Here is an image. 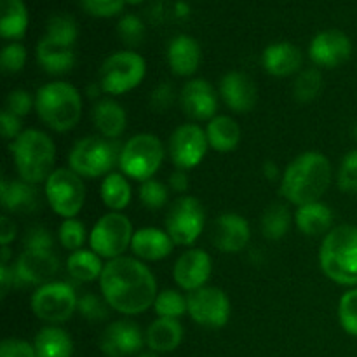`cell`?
<instances>
[{
    "mask_svg": "<svg viewBox=\"0 0 357 357\" xmlns=\"http://www.w3.org/2000/svg\"><path fill=\"white\" fill-rule=\"evenodd\" d=\"M100 288L108 305L126 316H136L155 303L157 281L136 258L121 257L105 264Z\"/></svg>",
    "mask_w": 357,
    "mask_h": 357,
    "instance_id": "cell-1",
    "label": "cell"
},
{
    "mask_svg": "<svg viewBox=\"0 0 357 357\" xmlns=\"http://www.w3.org/2000/svg\"><path fill=\"white\" fill-rule=\"evenodd\" d=\"M331 164L321 152H305L296 157L281 180V192L288 202L295 206L312 204L321 201L331 183Z\"/></svg>",
    "mask_w": 357,
    "mask_h": 357,
    "instance_id": "cell-2",
    "label": "cell"
},
{
    "mask_svg": "<svg viewBox=\"0 0 357 357\" xmlns=\"http://www.w3.org/2000/svg\"><path fill=\"white\" fill-rule=\"evenodd\" d=\"M328 279L342 286L357 284V227L338 225L328 232L319 251Z\"/></svg>",
    "mask_w": 357,
    "mask_h": 357,
    "instance_id": "cell-3",
    "label": "cell"
},
{
    "mask_svg": "<svg viewBox=\"0 0 357 357\" xmlns=\"http://www.w3.org/2000/svg\"><path fill=\"white\" fill-rule=\"evenodd\" d=\"M35 110L52 131L66 132L75 128L82 115V98L68 82H49L37 91Z\"/></svg>",
    "mask_w": 357,
    "mask_h": 357,
    "instance_id": "cell-4",
    "label": "cell"
},
{
    "mask_svg": "<svg viewBox=\"0 0 357 357\" xmlns=\"http://www.w3.org/2000/svg\"><path fill=\"white\" fill-rule=\"evenodd\" d=\"M10 150L21 180L31 185L47 181L56 160V146L45 132L38 129L23 131L14 139Z\"/></svg>",
    "mask_w": 357,
    "mask_h": 357,
    "instance_id": "cell-5",
    "label": "cell"
},
{
    "mask_svg": "<svg viewBox=\"0 0 357 357\" xmlns=\"http://www.w3.org/2000/svg\"><path fill=\"white\" fill-rule=\"evenodd\" d=\"M164 160V145L155 135H136L119 152V166L126 176L138 181L153 178Z\"/></svg>",
    "mask_w": 357,
    "mask_h": 357,
    "instance_id": "cell-6",
    "label": "cell"
},
{
    "mask_svg": "<svg viewBox=\"0 0 357 357\" xmlns=\"http://www.w3.org/2000/svg\"><path fill=\"white\" fill-rule=\"evenodd\" d=\"M146 63L138 52L119 51L108 56L100 70V86L107 94H124L142 84Z\"/></svg>",
    "mask_w": 357,
    "mask_h": 357,
    "instance_id": "cell-7",
    "label": "cell"
},
{
    "mask_svg": "<svg viewBox=\"0 0 357 357\" xmlns=\"http://www.w3.org/2000/svg\"><path fill=\"white\" fill-rule=\"evenodd\" d=\"M132 225L121 211H110L101 216L89 236L91 250L101 258L115 260L126 253L132 243Z\"/></svg>",
    "mask_w": 357,
    "mask_h": 357,
    "instance_id": "cell-8",
    "label": "cell"
},
{
    "mask_svg": "<svg viewBox=\"0 0 357 357\" xmlns=\"http://www.w3.org/2000/svg\"><path fill=\"white\" fill-rule=\"evenodd\" d=\"M45 197L56 215L75 218L86 202V187L82 176L70 167H59L45 181Z\"/></svg>",
    "mask_w": 357,
    "mask_h": 357,
    "instance_id": "cell-9",
    "label": "cell"
},
{
    "mask_svg": "<svg viewBox=\"0 0 357 357\" xmlns=\"http://www.w3.org/2000/svg\"><path fill=\"white\" fill-rule=\"evenodd\" d=\"M117 159L115 146L108 139L98 138V136H87L77 142L68 155L70 169L84 178L110 174Z\"/></svg>",
    "mask_w": 357,
    "mask_h": 357,
    "instance_id": "cell-10",
    "label": "cell"
},
{
    "mask_svg": "<svg viewBox=\"0 0 357 357\" xmlns=\"http://www.w3.org/2000/svg\"><path fill=\"white\" fill-rule=\"evenodd\" d=\"M206 211L201 201L192 195H181L171 204L166 216V232L178 246H190L202 234Z\"/></svg>",
    "mask_w": 357,
    "mask_h": 357,
    "instance_id": "cell-11",
    "label": "cell"
},
{
    "mask_svg": "<svg viewBox=\"0 0 357 357\" xmlns=\"http://www.w3.org/2000/svg\"><path fill=\"white\" fill-rule=\"evenodd\" d=\"M75 291L66 282H49L40 286L31 296V310L40 321L49 324L66 323L77 310Z\"/></svg>",
    "mask_w": 357,
    "mask_h": 357,
    "instance_id": "cell-12",
    "label": "cell"
},
{
    "mask_svg": "<svg viewBox=\"0 0 357 357\" xmlns=\"http://www.w3.org/2000/svg\"><path fill=\"white\" fill-rule=\"evenodd\" d=\"M188 314L197 324L218 330L229 323L230 300L225 291L215 286H204L187 296Z\"/></svg>",
    "mask_w": 357,
    "mask_h": 357,
    "instance_id": "cell-13",
    "label": "cell"
},
{
    "mask_svg": "<svg viewBox=\"0 0 357 357\" xmlns=\"http://www.w3.org/2000/svg\"><path fill=\"white\" fill-rule=\"evenodd\" d=\"M208 136L197 124H183L169 138V157L176 169H192L199 166L208 152Z\"/></svg>",
    "mask_w": 357,
    "mask_h": 357,
    "instance_id": "cell-14",
    "label": "cell"
},
{
    "mask_svg": "<svg viewBox=\"0 0 357 357\" xmlns=\"http://www.w3.org/2000/svg\"><path fill=\"white\" fill-rule=\"evenodd\" d=\"M309 54L321 68H337L351 58L352 42L344 31L324 30L312 38Z\"/></svg>",
    "mask_w": 357,
    "mask_h": 357,
    "instance_id": "cell-15",
    "label": "cell"
},
{
    "mask_svg": "<svg viewBox=\"0 0 357 357\" xmlns=\"http://www.w3.org/2000/svg\"><path fill=\"white\" fill-rule=\"evenodd\" d=\"M59 260L52 251L24 250L16 261V278L24 284L44 286L58 274Z\"/></svg>",
    "mask_w": 357,
    "mask_h": 357,
    "instance_id": "cell-16",
    "label": "cell"
},
{
    "mask_svg": "<svg viewBox=\"0 0 357 357\" xmlns=\"http://www.w3.org/2000/svg\"><path fill=\"white\" fill-rule=\"evenodd\" d=\"M211 243L223 253H239L248 246L251 237L250 223L244 216L227 213L218 216L211 225Z\"/></svg>",
    "mask_w": 357,
    "mask_h": 357,
    "instance_id": "cell-17",
    "label": "cell"
},
{
    "mask_svg": "<svg viewBox=\"0 0 357 357\" xmlns=\"http://www.w3.org/2000/svg\"><path fill=\"white\" fill-rule=\"evenodd\" d=\"M143 333L132 321H114L105 328L100 347L108 357H126L139 352L143 347Z\"/></svg>",
    "mask_w": 357,
    "mask_h": 357,
    "instance_id": "cell-18",
    "label": "cell"
},
{
    "mask_svg": "<svg viewBox=\"0 0 357 357\" xmlns=\"http://www.w3.org/2000/svg\"><path fill=\"white\" fill-rule=\"evenodd\" d=\"M180 105L194 121H211L218 110V94L204 79H192L183 86Z\"/></svg>",
    "mask_w": 357,
    "mask_h": 357,
    "instance_id": "cell-19",
    "label": "cell"
},
{
    "mask_svg": "<svg viewBox=\"0 0 357 357\" xmlns=\"http://www.w3.org/2000/svg\"><path fill=\"white\" fill-rule=\"evenodd\" d=\"M211 257L204 250H188L176 260L173 278L185 291L204 288L211 275Z\"/></svg>",
    "mask_w": 357,
    "mask_h": 357,
    "instance_id": "cell-20",
    "label": "cell"
},
{
    "mask_svg": "<svg viewBox=\"0 0 357 357\" xmlns=\"http://www.w3.org/2000/svg\"><path fill=\"white\" fill-rule=\"evenodd\" d=\"M220 96L236 114H246L255 107L258 98L253 79L244 72H229L220 82Z\"/></svg>",
    "mask_w": 357,
    "mask_h": 357,
    "instance_id": "cell-21",
    "label": "cell"
},
{
    "mask_svg": "<svg viewBox=\"0 0 357 357\" xmlns=\"http://www.w3.org/2000/svg\"><path fill=\"white\" fill-rule=\"evenodd\" d=\"M173 248L174 243L169 237V234L164 232V230L153 229V227H146V229L138 230L132 236L131 250L139 260H164L166 257H169Z\"/></svg>",
    "mask_w": 357,
    "mask_h": 357,
    "instance_id": "cell-22",
    "label": "cell"
},
{
    "mask_svg": "<svg viewBox=\"0 0 357 357\" xmlns=\"http://www.w3.org/2000/svg\"><path fill=\"white\" fill-rule=\"evenodd\" d=\"M264 68L274 77H289L302 68L303 56L296 45L289 42L271 44L261 56Z\"/></svg>",
    "mask_w": 357,
    "mask_h": 357,
    "instance_id": "cell-23",
    "label": "cell"
},
{
    "mask_svg": "<svg viewBox=\"0 0 357 357\" xmlns=\"http://www.w3.org/2000/svg\"><path fill=\"white\" fill-rule=\"evenodd\" d=\"M167 61L173 73L180 77H190L197 72L201 63V47L197 40L188 35H178L169 42Z\"/></svg>",
    "mask_w": 357,
    "mask_h": 357,
    "instance_id": "cell-24",
    "label": "cell"
},
{
    "mask_svg": "<svg viewBox=\"0 0 357 357\" xmlns=\"http://www.w3.org/2000/svg\"><path fill=\"white\" fill-rule=\"evenodd\" d=\"M37 61L51 75H63L75 65V52L72 45L44 37L37 44Z\"/></svg>",
    "mask_w": 357,
    "mask_h": 357,
    "instance_id": "cell-25",
    "label": "cell"
},
{
    "mask_svg": "<svg viewBox=\"0 0 357 357\" xmlns=\"http://www.w3.org/2000/svg\"><path fill=\"white\" fill-rule=\"evenodd\" d=\"M2 206L7 213L28 215L37 211L38 195L31 183L23 180H2Z\"/></svg>",
    "mask_w": 357,
    "mask_h": 357,
    "instance_id": "cell-26",
    "label": "cell"
},
{
    "mask_svg": "<svg viewBox=\"0 0 357 357\" xmlns=\"http://www.w3.org/2000/svg\"><path fill=\"white\" fill-rule=\"evenodd\" d=\"M183 340V326L178 319H169V317H159L149 326L145 333V342L150 351L157 352H173L174 349L180 347Z\"/></svg>",
    "mask_w": 357,
    "mask_h": 357,
    "instance_id": "cell-27",
    "label": "cell"
},
{
    "mask_svg": "<svg viewBox=\"0 0 357 357\" xmlns=\"http://www.w3.org/2000/svg\"><path fill=\"white\" fill-rule=\"evenodd\" d=\"M93 122L105 138H119L126 131L128 115L126 110L114 100H100L93 108Z\"/></svg>",
    "mask_w": 357,
    "mask_h": 357,
    "instance_id": "cell-28",
    "label": "cell"
},
{
    "mask_svg": "<svg viewBox=\"0 0 357 357\" xmlns=\"http://www.w3.org/2000/svg\"><path fill=\"white\" fill-rule=\"evenodd\" d=\"M295 222L300 232L305 234V236L316 237L330 230L331 223H333V213L324 202L317 201L312 202V204L300 206L296 209Z\"/></svg>",
    "mask_w": 357,
    "mask_h": 357,
    "instance_id": "cell-29",
    "label": "cell"
},
{
    "mask_svg": "<svg viewBox=\"0 0 357 357\" xmlns=\"http://www.w3.org/2000/svg\"><path fill=\"white\" fill-rule=\"evenodd\" d=\"M206 136H208L209 146L216 152H232L241 142V128L229 115H218L209 121Z\"/></svg>",
    "mask_w": 357,
    "mask_h": 357,
    "instance_id": "cell-30",
    "label": "cell"
},
{
    "mask_svg": "<svg viewBox=\"0 0 357 357\" xmlns=\"http://www.w3.org/2000/svg\"><path fill=\"white\" fill-rule=\"evenodd\" d=\"M37 357H72L73 342L65 330L58 326H47L35 337Z\"/></svg>",
    "mask_w": 357,
    "mask_h": 357,
    "instance_id": "cell-31",
    "label": "cell"
},
{
    "mask_svg": "<svg viewBox=\"0 0 357 357\" xmlns=\"http://www.w3.org/2000/svg\"><path fill=\"white\" fill-rule=\"evenodd\" d=\"M66 268L77 281L91 282L101 278L105 265L101 264L100 255L94 253L93 250H79L70 255L66 260Z\"/></svg>",
    "mask_w": 357,
    "mask_h": 357,
    "instance_id": "cell-32",
    "label": "cell"
},
{
    "mask_svg": "<svg viewBox=\"0 0 357 357\" xmlns=\"http://www.w3.org/2000/svg\"><path fill=\"white\" fill-rule=\"evenodd\" d=\"M2 21L0 33L3 38H21L28 26L26 7L21 0H0Z\"/></svg>",
    "mask_w": 357,
    "mask_h": 357,
    "instance_id": "cell-33",
    "label": "cell"
},
{
    "mask_svg": "<svg viewBox=\"0 0 357 357\" xmlns=\"http://www.w3.org/2000/svg\"><path fill=\"white\" fill-rule=\"evenodd\" d=\"M101 199L112 211H122L131 202V185L124 174L110 173L101 183Z\"/></svg>",
    "mask_w": 357,
    "mask_h": 357,
    "instance_id": "cell-34",
    "label": "cell"
},
{
    "mask_svg": "<svg viewBox=\"0 0 357 357\" xmlns=\"http://www.w3.org/2000/svg\"><path fill=\"white\" fill-rule=\"evenodd\" d=\"M289 227H291V211L288 209V206L275 202L265 209L264 216H261V232L267 239H282L288 234Z\"/></svg>",
    "mask_w": 357,
    "mask_h": 357,
    "instance_id": "cell-35",
    "label": "cell"
},
{
    "mask_svg": "<svg viewBox=\"0 0 357 357\" xmlns=\"http://www.w3.org/2000/svg\"><path fill=\"white\" fill-rule=\"evenodd\" d=\"M323 89V75L317 68H305L298 73L293 84V96L300 103H310Z\"/></svg>",
    "mask_w": 357,
    "mask_h": 357,
    "instance_id": "cell-36",
    "label": "cell"
},
{
    "mask_svg": "<svg viewBox=\"0 0 357 357\" xmlns=\"http://www.w3.org/2000/svg\"><path fill=\"white\" fill-rule=\"evenodd\" d=\"M157 316L159 317H169V319H178L188 312V303L181 293L174 291V289H164L157 295L155 303H153Z\"/></svg>",
    "mask_w": 357,
    "mask_h": 357,
    "instance_id": "cell-37",
    "label": "cell"
},
{
    "mask_svg": "<svg viewBox=\"0 0 357 357\" xmlns=\"http://www.w3.org/2000/svg\"><path fill=\"white\" fill-rule=\"evenodd\" d=\"M45 37L73 47L77 40V24L73 17L68 14H54V16L49 17Z\"/></svg>",
    "mask_w": 357,
    "mask_h": 357,
    "instance_id": "cell-38",
    "label": "cell"
},
{
    "mask_svg": "<svg viewBox=\"0 0 357 357\" xmlns=\"http://www.w3.org/2000/svg\"><path fill=\"white\" fill-rule=\"evenodd\" d=\"M58 236H59V243H61V246L73 253V251L82 250L87 234H86V227H84V223L80 222V220L66 218L65 222L61 223V227H59Z\"/></svg>",
    "mask_w": 357,
    "mask_h": 357,
    "instance_id": "cell-39",
    "label": "cell"
},
{
    "mask_svg": "<svg viewBox=\"0 0 357 357\" xmlns=\"http://www.w3.org/2000/svg\"><path fill=\"white\" fill-rule=\"evenodd\" d=\"M338 319L342 328L352 337H357V288L344 293L338 303Z\"/></svg>",
    "mask_w": 357,
    "mask_h": 357,
    "instance_id": "cell-40",
    "label": "cell"
},
{
    "mask_svg": "<svg viewBox=\"0 0 357 357\" xmlns=\"http://www.w3.org/2000/svg\"><path fill=\"white\" fill-rule=\"evenodd\" d=\"M117 31L121 40L129 47H138L145 38V26H143L142 20L135 14H126L124 17H121Z\"/></svg>",
    "mask_w": 357,
    "mask_h": 357,
    "instance_id": "cell-41",
    "label": "cell"
},
{
    "mask_svg": "<svg viewBox=\"0 0 357 357\" xmlns=\"http://www.w3.org/2000/svg\"><path fill=\"white\" fill-rule=\"evenodd\" d=\"M108 303L105 298H98L96 295L86 293L80 296L79 303H77V310L82 317H86L91 323H101V321L108 319Z\"/></svg>",
    "mask_w": 357,
    "mask_h": 357,
    "instance_id": "cell-42",
    "label": "cell"
},
{
    "mask_svg": "<svg viewBox=\"0 0 357 357\" xmlns=\"http://www.w3.org/2000/svg\"><path fill=\"white\" fill-rule=\"evenodd\" d=\"M139 199H142L143 206H146V208L152 209V211L153 209L164 208V204L167 202L166 185L153 180V178L143 181L142 187H139Z\"/></svg>",
    "mask_w": 357,
    "mask_h": 357,
    "instance_id": "cell-43",
    "label": "cell"
},
{
    "mask_svg": "<svg viewBox=\"0 0 357 357\" xmlns=\"http://www.w3.org/2000/svg\"><path fill=\"white\" fill-rule=\"evenodd\" d=\"M0 65H2V72L7 75L20 73L26 65V49L17 42L7 44L0 54Z\"/></svg>",
    "mask_w": 357,
    "mask_h": 357,
    "instance_id": "cell-44",
    "label": "cell"
},
{
    "mask_svg": "<svg viewBox=\"0 0 357 357\" xmlns=\"http://www.w3.org/2000/svg\"><path fill=\"white\" fill-rule=\"evenodd\" d=\"M338 187L347 194H357V150L344 157L338 169Z\"/></svg>",
    "mask_w": 357,
    "mask_h": 357,
    "instance_id": "cell-45",
    "label": "cell"
},
{
    "mask_svg": "<svg viewBox=\"0 0 357 357\" xmlns=\"http://www.w3.org/2000/svg\"><path fill=\"white\" fill-rule=\"evenodd\" d=\"M84 10L96 17H112L124 9L126 0H80Z\"/></svg>",
    "mask_w": 357,
    "mask_h": 357,
    "instance_id": "cell-46",
    "label": "cell"
},
{
    "mask_svg": "<svg viewBox=\"0 0 357 357\" xmlns=\"http://www.w3.org/2000/svg\"><path fill=\"white\" fill-rule=\"evenodd\" d=\"M35 101L31 98V94L24 89H16L10 91L9 96L6 100V110H9L10 114L17 115V117H24L31 112Z\"/></svg>",
    "mask_w": 357,
    "mask_h": 357,
    "instance_id": "cell-47",
    "label": "cell"
},
{
    "mask_svg": "<svg viewBox=\"0 0 357 357\" xmlns=\"http://www.w3.org/2000/svg\"><path fill=\"white\" fill-rule=\"evenodd\" d=\"M52 244H54L52 234L47 229H44V227H31L26 232V236H24V246H26V250L51 251Z\"/></svg>",
    "mask_w": 357,
    "mask_h": 357,
    "instance_id": "cell-48",
    "label": "cell"
},
{
    "mask_svg": "<svg viewBox=\"0 0 357 357\" xmlns=\"http://www.w3.org/2000/svg\"><path fill=\"white\" fill-rule=\"evenodd\" d=\"M0 357H37L35 347L20 338H7L0 345Z\"/></svg>",
    "mask_w": 357,
    "mask_h": 357,
    "instance_id": "cell-49",
    "label": "cell"
},
{
    "mask_svg": "<svg viewBox=\"0 0 357 357\" xmlns=\"http://www.w3.org/2000/svg\"><path fill=\"white\" fill-rule=\"evenodd\" d=\"M174 89L171 84L162 82L152 91V96H150V105L155 108L157 112H166L173 107L174 103Z\"/></svg>",
    "mask_w": 357,
    "mask_h": 357,
    "instance_id": "cell-50",
    "label": "cell"
},
{
    "mask_svg": "<svg viewBox=\"0 0 357 357\" xmlns=\"http://www.w3.org/2000/svg\"><path fill=\"white\" fill-rule=\"evenodd\" d=\"M0 128H2V135L6 139H17L23 132L21 131V119L17 115L10 114L6 108L0 114Z\"/></svg>",
    "mask_w": 357,
    "mask_h": 357,
    "instance_id": "cell-51",
    "label": "cell"
},
{
    "mask_svg": "<svg viewBox=\"0 0 357 357\" xmlns=\"http://www.w3.org/2000/svg\"><path fill=\"white\" fill-rule=\"evenodd\" d=\"M14 237H16V225H14V222H10V218L2 216L0 218V243H2V246H9Z\"/></svg>",
    "mask_w": 357,
    "mask_h": 357,
    "instance_id": "cell-52",
    "label": "cell"
},
{
    "mask_svg": "<svg viewBox=\"0 0 357 357\" xmlns=\"http://www.w3.org/2000/svg\"><path fill=\"white\" fill-rule=\"evenodd\" d=\"M16 272L10 271L9 265H0V289H2V293H0V296H6L7 293H9L10 286L14 284V281H16Z\"/></svg>",
    "mask_w": 357,
    "mask_h": 357,
    "instance_id": "cell-53",
    "label": "cell"
},
{
    "mask_svg": "<svg viewBox=\"0 0 357 357\" xmlns=\"http://www.w3.org/2000/svg\"><path fill=\"white\" fill-rule=\"evenodd\" d=\"M169 185L174 192H178V194H185V192L188 190L187 171L183 169L174 171V173L169 176Z\"/></svg>",
    "mask_w": 357,
    "mask_h": 357,
    "instance_id": "cell-54",
    "label": "cell"
},
{
    "mask_svg": "<svg viewBox=\"0 0 357 357\" xmlns=\"http://www.w3.org/2000/svg\"><path fill=\"white\" fill-rule=\"evenodd\" d=\"M264 174H265V178H267V180H271V181L278 180L279 167L275 166L274 160H265V162H264Z\"/></svg>",
    "mask_w": 357,
    "mask_h": 357,
    "instance_id": "cell-55",
    "label": "cell"
},
{
    "mask_svg": "<svg viewBox=\"0 0 357 357\" xmlns=\"http://www.w3.org/2000/svg\"><path fill=\"white\" fill-rule=\"evenodd\" d=\"M2 258H0V264L2 265H7L9 264V258H10V250H9V246H2Z\"/></svg>",
    "mask_w": 357,
    "mask_h": 357,
    "instance_id": "cell-56",
    "label": "cell"
},
{
    "mask_svg": "<svg viewBox=\"0 0 357 357\" xmlns=\"http://www.w3.org/2000/svg\"><path fill=\"white\" fill-rule=\"evenodd\" d=\"M139 357H159V354L153 351H150V352H143V354H139Z\"/></svg>",
    "mask_w": 357,
    "mask_h": 357,
    "instance_id": "cell-57",
    "label": "cell"
},
{
    "mask_svg": "<svg viewBox=\"0 0 357 357\" xmlns=\"http://www.w3.org/2000/svg\"><path fill=\"white\" fill-rule=\"evenodd\" d=\"M126 2H128V3H131V6H136V3L143 2V0H126Z\"/></svg>",
    "mask_w": 357,
    "mask_h": 357,
    "instance_id": "cell-58",
    "label": "cell"
},
{
    "mask_svg": "<svg viewBox=\"0 0 357 357\" xmlns=\"http://www.w3.org/2000/svg\"><path fill=\"white\" fill-rule=\"evenodd\" d=\"M352 132H354V138H356V142H357V124L354 126V131H352Z\"/></svg>",
    "mask_w": 357,
    "mask_h": 357,
    "instance_id": "cell-59",
    "label": "cell"
}]
</instances>
